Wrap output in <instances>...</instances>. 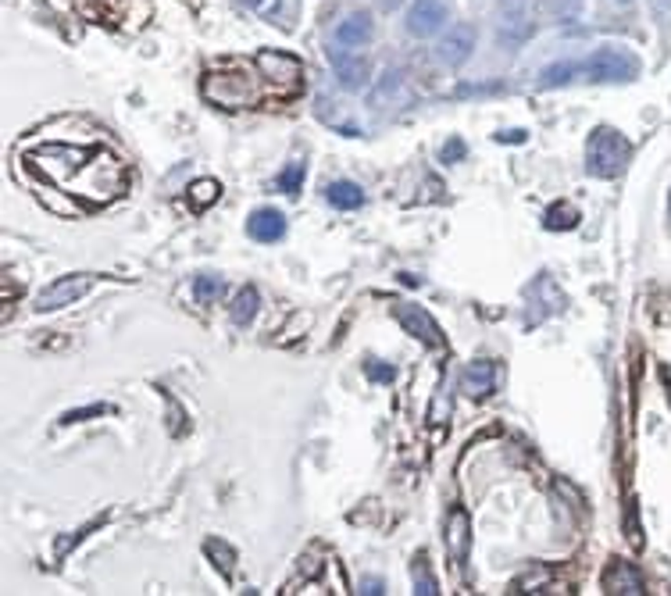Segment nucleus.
<instances>
[{
  "label": "nucleus",
  "instance_id": "1",
  "mask_svg": "<svg viewBox=\"0 0 671 596\" xmlns=\"http://www.w3.org/2000/svg\"><path fill=\"white\" fill-rule=\"evenodd\" d=\"M628 158H632V143L618 129H611V125L593 129V136L586 143V168H589V176L615 179V176L625 172Z\"/></svg>",
  "mask_w": 671,
  "mask_h": 596
},
{
  "label": "nucleus",
  "instance_id": "2",
  "mask_svg": "<svg viewBox=\"0 0 671 596\" xmlns=\"http://www.w3.org/2000/svg\"><path fill=\"white\" fill-rule=\"evenodd\" d=\"M204 97L222 104V108H247L258 101L254 79L250 75H236V72H215L204 79Z\"/></svg>",
  "mask_w": 671,
  "mask_h": 596
},
{
  "label": "nucleus",
  "instance_id": "3",
  "mask_svg": "<svg viewBox=\"0 0 671 596\" xmlns=\"http://www.w3.org/2000/svg\"><path fill=\"white\" fill-rule=\"evenodd\" d=\"M586 72L593 79H604V82H625V79H636L639 61L621 47H600L593 58L586 61Z\"/></svg>",
  "mask_w": 671,
  "mask_h": 596
},
{
  "label": "nucleus",
  "instance_id": "4",
  "mask_svg": "<svg viewBox=\"0 0 671 596\" xmlns=\"http://www.w3.org/2000/svg\"><path fill=\"white\" fill-rule=\"evenodd\" d=\"M258 72L282 86L286 93H297L300 90V75H304V64L293 58V54H282V51H261L258 54Z\"/></svg>",
  "mask_w": 671,
  "mask_h": 596
},
{
  "label": "nucleus",
  "instance_id": "5",
  "mask_svg": "<svg viewBox=\"0 0 671 596\" xmlns=\"http://www.w3.org/2000/svg\"><path fill=\"white\" fill-rule=\"evenodd\" d=\"M93 283H97L93 275H61V279H54V283L36 297V311L47 314V311H57V307H68V303H75V300L83 297Z\"/></svg>",
  "mask_w": 671,
  "mask_h": 596
},
{
  "label": "nucleus",
  "instance_id": "6",
  "mask_svg": "<svg viewBox=\"0 0 671 596\" xmlns=\"http://www.w3.org/2000/svg\"><path fill=\"white\" fill-rule=\"evenodd\" d=\"M393 314L404 325V332H411L418 343H425V347H443L447 343L443 332H440V325L425 314V307H418V303H396Z\"/></svg>",
  "mask_w": 671,
  "mask_h": 596
},
{
  "label": "nucleus",
  "instance_id": "7",
  "mask_svg": "<svg viewBox=\"0 0 671 596\" xmlns=\"http://www.w3.org/2000/svg\"><path fill=\"white\" fill-rule=\"evenodd\" d=\"M447 18L450 14H447V4H443V0H414L411 11H407V29H411L414 36H433V33L443 29Z\"/></svg>",
  "mask_w": 671,
  "mask_h": 596
},
{
  "label": "nucleus",
  "instance_id": "8",
  "mask_svg": "<svg viewBox=\"0 0 671 596\" xmlns=\"http://www.w3.org/2000/svg\"><path fill=\"white\" fill-rule=\"evenodd\" d=\"M468 546H472V522H468V511L464 507H453L447 522V550H450V564H464L468 561Z\"/></svg>",
  "mask_w": 671,
  "mask_h": 596
},
{
  "label": "nucleus",
  "instance_id": "9",
  "mask_svg": "<svg viewBox=\"0 0 671 596\" xmlns=\"http://www.w3.org/2000/svg\"><path fill=\"white\" fill-rule=\"evenodd\" d=\"M461 389L472 397V400H482L497 389V364L493 360H475L464 368V379H461Z\"/></svg>",
  "mask_w": 671,
  "mask_h": 596
},
{
  "label": "nucleus",
  "instance_id": "10",
  "mask_svg": "<svg viewBox=\"0 0 671 596\" xmlns=\"http://www.w3.org/2000/svg\"><path fill=\"white\" fill-rule=\"evenodd\" d=\"M247 233L254 239H261V243H276V239L286 236V218H282L276 207H261V211L250 215Z\"/></svg>",
  "mask_w": 671,
  "mask_h": 596
},
{
  "label": "nucleus",
  "instance_id": "11",
  "mask_svg": "<svg viewBox=\"0 0 671 596\" xmlns=\"http://www.w3.org/2000/svg\"><path fill=\"white\" fill-rule=\"evenodd\" d=\"M529 29H532L529 0H503V25H501L503 40H525Z\"/></svg>",
  "mask_w": 671,
  "mask_h": 596
},
{
  "label": "nucleus",
  "instance_id": "12",
  "mask_svg": "<svg viewBox=\"0 0 671 596\" xmlns=\"http://www.w3.org/2000/svg\"><path fill=\"white\" fill-rule=\"evenodd\" d=\"M472 47H475V29L472 25H453V33H447L443 43H440V61L461 64L472 54Z\"/></svg>",
  "mask_w": 671,
  "mask_h": 596
},
{
  "label": "nucleus",
  "instance_id": "13",
  "mask_svg": "<svg viewBox=\"0 0 671 596\" xmlns=\"http://www.w3.org/2000/svg\"><path fill=\"white\" fill-rule=\"evenodd\" d=\"M329 58H333L336 79H339L346 90H361V86H365V79H368V64H365V61L346 54V51H329Z\"/></svg>",
  "mask_w": 671,
  "mask_h": 596
},
{
  "label": "nucleus",
  "instance_id": "14",
  "mask_svg": "<svg viewBox=\"0 0 671 596\" xmlns=\"http://www.w3.org/2000/svg\"><path fill=\"white\" fill-rule=\"evenodd\" d=\"M604 590L608 593H647L643 590V579H639V572L632 568V564H625V561H615L611 568H608V575H604Z\"/></svg>",
  "mask_w": 671,
  "mask_h": 596
},
{
  "label": "nucleus",
  "instance_id": "15",
  "mask_svg": "<svg viewBox=\"0 0 671 596\" xmlns=\"http://www.w3.org/2000/svg\"><path fill=\"white\" fill-rule=\"evenodd\" d=\"M336 40H339L343 47H361V43H368V40H372V18H368V14H350V18H343V22L336 25Z\"/></svg>",
  "mask_w": 671,
  "mask_h": 596
},
{
  "label": "nucleus",
  "instance_id": "16",
  "mask_svg": "<svg viewBox=\"0 0 671 596\" xmlns=\"http://www.w3.org/2000/svg\"><path fill=\"white\" fill-rule=\"evenodd\" d=\"M326 197H329V204L339 207V211H357V207L365 204V193H361L354 182H333Z\"/></svg>",
  "mask_w": 671,
  "mask_h": 596
},
{
  "label": "nucleus",
  "instance_id": "17",
  "mask_svg": "<svg viewBox=\"0 0 671 596\" xmlns=\"http://www.w3.org/2000/svg\"><path fill=\"white\" fill-rule=\"evenodd\" d=\"M229 314H232L236 325H247V322L258 314V290H254V286H243V290L236 293V300L229 303Z\"/></svg>",
  "mask_w": 671,
  "mask_h": 596
},
{
  "label": "nucleus",
  "instance_id": "18",
  "mask_svg": "<svg viewBox=\"0 0 671 596\" xmlns=\"http://www.w3.org/2000/svg\"><path fill=\"white\" fill-rule=\"evenodd\" d=\"M575 226H579V211H575V207H568V204H554V207L547 211V229L560 233V229H575Z\"/></svg>",
  "mask_w": 671,
  "mask_h": 596
},
{
  "label": "nucleus",
  "instance_id": "19",
  "mask_svg": "<svg viewBox=\"0 0 671 596\" xmlns=\"http://www.w3.org/2000/svg\"><path fill=\"white\" fill-rule=\"evenodd\" d=\"M193 290H197V300L211 303V300H219L225 293V279H222V275H197Z\"/></svg>",
  "mask_w": 671,
  "mask_h": 596
},
{
  "label": "nucleus",
  "instance_id": "20",
  "mask_svg": "<svg viewBox=\"0 0 671 596\" xmlns=\"http://www.w3.org/2000/svg\"><path fill=\"white\" fill-rule=\"evenodd\" d=\"M190 197H193V204L197 207H211L215 200H219V182L215 179H200L190 186Z\"/></svg>",
  "mask_w": 671,
  "mask_h": 596
},
{
  "label": "nucleus",
  "instance_id": "21",
  "mask_svg": "<svg viewBox=\"0 0 671 596\" xmlns=\"http://www.w3.org/2000/svg\"><path fill=\"white\" fill-rule=\"evenodd\" d=\"M414 593H425V596L440 593L436 590V579L429 575V568H422V557L414 561Z\"/></svg>",
  "mask_w": 671,
  "mask_h": 596
},
{
  "label": "nucleus",
  "instance_id": "22",
  "mask_svg": "<svg viewBox=\"0 0 671 596\" xmlns=\"http://www.w3.org/2000/svg\"><path fill=\"white\" fill-rule=\"evenodd\" d=\"M300 182H304V165H300V161H293V165L279 176V189L297 193V189H300Z\"/></svg>",
  "mask_w": 671,
  "mask_h": 596
},
{
  "label": "nucleus",
  "instance_id": "23",
  "mask_svg": "<svg viewBox=\"0 0 671 596\" xmlns=\"http://www.w3.org/2000/svg\"><path fill=\"white\" fill-rule=\"evenodd\" d=\"M208 553L215 557L219 572H232V550H229V546H222V539H208Z\"/></svg>",
  "mask_w": 671,
  "mask_h": 596
},
{
  "label": "nucleus",
  "instance_id": "24",
  "mask_svg": "<svg viewBox=\"0 0 671 596\" xmlns=\"http://www.w3.org/2000/svg\"><path fill=\"white\" fill-rule=\"evenodd\" d=\"M550 582V572H532V575H521L518 582H514V590L518 593H536L532 586H547Z\"/></svg>",
  "mask_w": 671,
  "mask_h": 596
},
{
  "label": "nucleus",
  "instance_id": "25",
  "mask_svg": "<svg viewBox=\"0 0 671 596\" xmlns=\"http://www.w3.org/2000/svg\"><path fill=\"white\" fill-rule=\"evenodd\" d=\"M114 408H108V404H93V408H83V411H68V415L61 418L64 425H72V421H86V418L93 415H112Z\"/></svg>",
  "mask_w": 671,
  "mask_h": 596
},
{
  "label": "nucleus",
  "instance_id": "26",
  "mask_svg": "<svg viewBox=\"0 0 671 596\" xmlns=\"http://www.w3.org/2000/svg\"><path fill=\"white\" fill-rule=\"evenodd\" d=\"M464 154H468L464 139H447V143H443V150H440V158H443L447 165H453V161H464Z\"/></svg>",
  "mask_w": 671,
  "mask_h": 596
},
{
  "label": "nucleus",
  "instance_id": "27",
  "mask_svg": "<svg viewBox=\"0 0 671 596\" xmlns=\"http://www.w3.org/2000/svg\"><path fill=\"white\" fill-rule=\"evenodd\" d=\"M365 371H368V379H375V382H390V379H396V371H393L390 364H368Z\"/></svg>",
  "mask_w": 671,
  "mask_h": 596
},
{
  "label": "nucleus",
  "instance_id": "28",
  "mask_svg": "<svg viewBox=\"0 0 671 596\" xmlns=\"http://www.w3.org/2000/svg\"><path fill=\"white\" fill-rule=\"evenodd\" d=\"M361 593H386V590H383V582H379V579H372V582L365 579V590H361Z\"/></svg>",
  "mask_w": 671,
  "mask_h": 596
},
{
  "label": "nucleus",
  "instance_id": "29",
  "mask_svg": "<svg viewBox=\"0 0 671 596\" xmlns=\"http://www.w3.org/2000/svg\"><path fill=\"white\" fill-rule=\"evenodd\" d=\"M396 4H400V0H379V7H386V11H393Z\"/></svg>",
  "mask_w": 671,
  "mask_h": 596
},
{
  "label": "nucleus",
  "instance_id": "30",
  "mask_svg": "<svg viewBox=\"0 0 671 596\" xmlns=\"http://www.w3.org/2000/svg\"><path fill=\"white\" fill-rule=\"evenodd\" d=\"M665 379H668V389H671V368H665Z\"/></svg>",
  "mask_w": 671,
  "mask_h": 596
},
{
  "label": "nucleus",
  "instance_id": "31",
  "mask_svg": "<svg viewBox=\"0 0 671 596\" xmlns=\"http://www.w3.org/2000/svg\"><path fill=\"white\" fill-rule=\"evenodd\" d=\"M247 4H254V7H261V4H265V0H247Z\"/></svg>",
  "mask_w": 671,
  "mask_h": 596
},
{
  "label": "nucleus",
  "instance_id": "32",
  "mask_svg": "<svg viewBox=\"0 0 671 596\" xmlns=\"http://www.w3.org/2000/svg\"><path fill=\"white\" fill-rule=\"evenodd\" d=\"M668 207H671V204H668Z\"/></svg>",
  "mask_w": 671,
  "mask_h": 596
}]
</instances>
